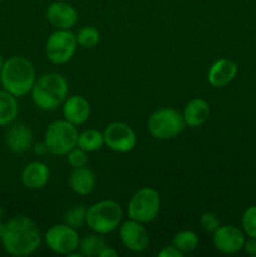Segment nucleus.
<instances>
[{
  "instance_id": "nucleus-16",
  "label": "nucleus",
  "mask_w": 256,
  "mask_h": 257,
  "mask_svg": "<svg viewBox=\"0 0 256 257\" xmlns=\"http://www.w3.org/2000/svg\"><path fill=\"white\" fill-rule=\"evenodd\" d=\"M5 143L12 152H27L33 146L32 130L23 123L13 124L5 133Z\"/></svg>"
},
{
  "instance_id": "nucleus-14",
  "label": "nucleus",
  "mask_w": 256,
  "mask_h": 257,
  "mask_svg": "<svg viewBox=\"0 0 256 257\" xmlns=\"http://www.w3.org/2000/svg\"><path fill=\"white\" fill-rule=\"evenodd\" d=\"M63 117L75 127L83 125L90 117V103L83 95L68 97L63 103Z\"/></svg>"
},
{
  "instance_id": "nucleus-30",
  "label": "nucleus",
  "mask_w": 256,
  "mask_h": 257,
  "mask_svg": "<svg viewBox=\"0 0 256 257\" xmlns=\"http://www.w3.org/2000/svg\"><path fill=\"white\" fill-rule=\"evenodd\" d=\"M242 250L245 251L247 255L256 256V238L248 237V240H245Z\"/></svg>"
},
{
  "instance_id": "nucleus-33",
  "label": "nucleus",
  "mask_w": 256,
  "mask_h": 257,
  "mask_svg": "<svg viewBox=\"0 0 256 257\" xmlns=\"http://www.w3.org/2000/svg\"><path fill=\"white\" fill-rule=\"evenodd\" d=\"M3 228H4V223H2V221H0V236L3 233Z\"/></svg>"
},
{
  "instance_id": "nucleus-24",
  "label": "nucleus",
  "mask_w": 256,
  "mask_h": 257,
  "mask_svg": "<svg viewBox=\"0 0 256 257\" xmlns=\"http://www.w3.org/2000/svg\"><path fill=\"white\" fill-rule=\"evenodd\" d=\"M87 212L88 207L84 205H75L70 210H68L64 215V223L70 227L78 228L87 225Z\"/></svg>"
},
{
  "instance_id": "nucleus-31",
  "label": "nucleus",
  "mask_w": 256,
  "mask_h": 257,
  "mask_svg": "<svg viewBox=\"0 0 256 257\" xmlns=\"http://www.w3.org/2000/svg\"><path fill=\"white\" fill-rule=\"evenodd\" d=\"M118 256H119V253H118L117 250H114V248L110 247V246H105L98 257H118Z\"/></svg>"
},
{
  "instance_id": "nucleus-36",
  "label": "nucleus",
  "mask_w": 256,
  "mask_h": 257,
  "mask_svg": "<svg viewBox=\"0 0 256 257\" xmlns=\"http://www.w3.org/2000/svg\"><path fill=\"white\" fill-rule=\"evenodd\" d=\"M0 2H2V0H0Z\"/></svg>"
},
{
  "instance_id": "nucleus-34",
  "label": "nucleus",
  "mask_w": 256,
  "mask_h": 257,
  "mask_svg": "<svg viewBox=\"0 0 256 257\" xmlns=\"http://www.w3.org/2000/svg\"><path fill=\"white\" fill-rule=\"evenodd\" d=\"M3 215H4V211H3V207H2V206H0V221H2Z\"/></svg>"
},
{
  "instance_id": "nucleus-5",
  "label": "nucleus",
  "mask_w": 256,
  "mask_h": 257,
  "mask_svg": "<svg viewBox=\"0 0 256 257\" xmlns=\"http://www.w3.org/2000/svg\"><path fill=\"white\" fill-rule=\"evenodd\" d=\"M186 124L182 113L175 108H160L150 115L147 130L156 140L167 141L177 137L185 130Z\"/></svg>"
},
{
  "instance_id": "nucleus-13",
  "label": "nucleus",
  "mask_w": 256,
  "mask_h": 257,
  "mask_svg": "<svg viewBox=\"0 0 256 257\" xmlns=\"http://www.w3.org/2000/svg\"><path fill=\"white\" fill-rule=\"evenodd\" d=\"M47 20L55 29H72L78 22V12L64 0H55L47 8Z\"/></svg>"
},
{
  "instance_id": "nucleus-17",
  "label": "nucleus",
  "mask_w": 256,
  "mask_h": 257,
  "mask_svg": "<svg viewBox=\"0 0 256 257\" xmlns=\"http://www.w3.org/2000/svg\"><path fill=\"white\" fill-rule=\"evenodd\" d=\"M211 114L210 104L202 98H193L185 105L182 112L186 127L198 128L205 124Z\"/></svg>"
},
{
  "instance_id": "nucleus-26",
  "label": "nucleus",
  "mask_w": 256,
  "mask_h": 257,
  "mask_svg": "<svg viewBox=\"0 0 256 257\" xmlns=\"http://www.w3.org/2000/svg\"><path fill=\"white\" fill-rule=\"evenodd\" d=\"M241 225L246 236L256 238V206L246 208L241 217Z\"/></svg>"
},
{
  "instance_id": "nucleus-12",
  "label": "nucleus",
  "mask_w": 256,
  "mask_h": 257,
  "mask_svg": "<svg viewBox=\"0 0 256 257\" xmlns=\"http://www.w3.org/2000/svg\"><path fill=\"white\" fill-rule=\"evenodd\" d=\"M119 237L124 247L132 252H143L150 243V236L143 223L131 218L120 223Z\"/></svg>"
},
{
  "instance_id": "nucleus-3",
  "label": "nucleus",
  "mask_w": 256,
  "mask_h": 257,
  "mask_svg": "<svg viewBox=\"0 0 256 257\" xmlns=\"http://www.w3.org/2000/svg\"><path fill=\"white\" fill-rule=\"evenodd\" d=\"M68 80L59 73H47L37 78L32 92L33 103L42 110H54L68 98Z\"/></svg>"
},
{
  "instance_id": "nucleus-1",
  "label": "nucleus",
  "mask_w": 256,
  "mask_h": 257,
  "mask_svg": "<svg viewBox=\"0 0 256 257\" xmlns=\"http://www.w3.org/2000/svg\"><path fill=\"white\" fill-rule=\"evenodd\" d=\"M42 235L34 220L28 216H15L4 223L0 241L5 252L15 257L33 255L42 245Z\"/></svg>"
},
{
  "instance_id": "nucleus-27",
  "label": "nucleus",
  "mask_w": 256,
  "mask_h": 257,
  "mask_svg": "<svg viewBox=\"0 0 256 257\" xmlns=\"http://www.w3.org/2000/svg\"><path fill=\"white\" fill-rule=\"evenodd\" d=\"M88 152H85L84 150L77 147H74L73 150H70L69 152L67 153V161L69 163L70 167L77 168V167H83V166H87L88 162Z\"/></svg>"
},
{
  "instance_id": "nucleus-4",
  "label": "nucleus",
  "mask_w": 256,
  "mask_h": 257,
  "mask_svg": "<svg viewBox=\"0 0 256 257\" xmlns=\"http://www.w3.org/2000/svg\"><path fill=\"white\" fill-rule=\"evenodd\" d=\"M122 206L114 200H103L88 207L87 225L93 232L108 235L122 223Z\"/></svg>"
},
{
  "instance_id": "nucleus-20",
  "label": "nucleus",
  "mask_w": 256,
  "mask_h": 257,
  "mask_svg": "<svg viewBox=\"0 0 256 257\" xmlns=\"http://www.w3.org/2000/svg\"><path fill=\"white\" fill-rule=\"evenodd\" d=\"M19 113L17 98L8 93L7 90H0V127L10 125L15 120Z\"/></svg>"
},
{
  "instance_id": "nucleus-9",
  "label": "nucleus",
  "mask_w": 256,
  "mask_h": 257,
  "mask_svg": "<svg viewBox=\"0 0 256 257\" xmlns=\"http://www.w3.org/2000/svg\"><path fill=\"white\" fill-rule=\"evenodd\" d=\"M44 242L53 252L69 256L79 248L80 238L75 228L63 223L48 228L44 235Z\"/></svg>"
},
{
  "instance_id": "nucleus-32",
  "label": "nucleus",
  "mask_w": 256,
  "mask_h": 257,
  "mask_svg": "<svg viewBox=\"0 0 256 257\" xmlns=\"http://www.w3.org/2000/svg\"><path fill=\"white\" fill-rule=\"evenodd\" d=\"M34 152L35 155L38 156H43L44 153L48 152V148H47V145L44 143V141L40 143H35L34 145Z\"/></svg>"
},
{
  "instance_id": "nucleus-18",
  "label": "nucleus",
  "mask_w": 256,
  "mask_h": 257,
  "mask_svg": "<svg viewBox=\"0 0 256 257\" xmlns=\"http://www.w3.org/2000/svg\"><path fill=\"white\" fill-rule=\"evenodd\" d=\"M49 178V168L40 161L28 163L22 171V182L29 190H40L47 185Z\"/></svg>"
},
{
  "instance_id": "nucleus-22",
  "label": "nucleus",
  "mask_w": 256,
  "mask_h": 257,
  "mask_svg": "<svg viewBox=\"0 0 256 257\" xmlns=\"http://www.w3.org/2000/svg\"><path fill=\"white\" fill-rule=\"evenodd\" d=\"M105 242L102 235L99 233H90L84 236L79 242V251L82 256L85 257H97L105 247Z\"/></svg>"
},
{
  "instance_id": "nucleus-15",
  "label": "nucleus",
  "mask_w": 256,
  "mask_h": 257,
  "mask_svg": "<svg viewBox=\"0 0 256 257\" xmlns=\"http://www.w3.org/2000/svg\"><path fill=\"white\" fill-rule=\"evenodd\" d=\"M237 64L227 58L216 60L210 67L207 73V80L211 87L223 88L230 84L237 75Z\"/></svg>"
},
{
  "instance_id": "nucleus-11",
  "label": "nucleus",
  "mask_w": 256,
  "mask_h": 257,
  "mask_svg": "<svg viewBox=\"0 0 256 257\" xmlns=\"http://www.w3.org/2000/svg\"><path fill=\"white\" fill-rule=\"evenodd\" d=\"M245 232L235 226H220L212 233V242L216 250L226 255L240 252L245 243Z\"/></svg>"
},
{
  "instance_id": "nucleus-35",
  "label": "nucleus",
  "mask_w": 256,
  "mask_h": 257,
  "mask_svg": "<svg viewBox=\"0 0 256 257\" xmlns=\"http://www.w3.org/2000/svg\"><path fill=\"white\" fill-rule=\"evenodd\" d=\"M3 58H2V55H0V70H2V67H3Z\"/></svg>"
},
{
  "instance_id": "nucleus-10",
  "label": "nucleus",
  "mask_w": 256,
  "mask_h": 257,
  "mask_svg": "<svg viewBox=\"0 0 256 257\" xmlns=\"http://www.w3.org/2000/svg\"><path fill=\"white\" fill-rule=\"evenodd\" d=\"M104 143L118 153L131 152L137 145V136L133 128L123 122H113L103 131Z\"/></svg>"
},
{
  "instance_id": "nucleus-25",
  "label": "nucleus",
  "mask_w": 256,
  "mask_h": 257,
  "mask_svg": "<svg viewBox=\"0 0 256 257\" xmlns=\"http://www.w3.org/2000/svg\"><path fill=\"white\" fill-rule=\"evenodd\" d=\"M75 37H77L78 45L83 48H94L100 42L99 30L92 25L83 27Z\"/></svg>"
},
{
  "instance_id": "nucleus-21",
  "label": "nucleus",
  "mask_w": 256,
  "mask_h": 257,
  "mask_svg": "<svg viewBox=\"0 0 256 257\" xmlns=\"http://www.w3.org/2000/svg\"><path fill=\"white\" fill-rule=\"evenodd\" d=\"M104 145V135L99 130L88 128L78 135L77 146L88 153L100 150Z\"/></svg>"
},
{
  "instance_id": "nucleus-23",
  "label": "nucleus",
  "mask_w": 256,
  "mask_h": 257,
  "mask_svg": "<svg viewBox=\"0 0 256 257\" xmlns=\"http://www.w3.org/2000/svg\"><path fill=\"white\" fill-rule=\"evenodd\" d=\"M172 245L183 255L193 252L198 247V236L193 231L182 230L173 236Z\"/></svg>"
},
{
  "instance_id": "nucleus-19",
  "label": "nucleus",
  "mask_w": 256,
  "mask_h": 257,
  "mask_svg": "<svg viewBox=\"0 0 256 257\" xmlns=\"http://www.w3.org/2000/svg\"><path fill=\"white\" fill-rule=\"evenodd\" d=\"M95 175L87 166L73 168L69 175V186L73 192L80 196L92 193L95 188Z\"/></svg>"
},
{
  "instance_id": "nucleus-2",
  "label": "nucleus",
  "mask_w": 256,
  "mask_h": 257,
  "mask_svg": "<svg viewBox=\"0 0 256 257\" xmlns=\"http://www.w3.org/2000/svg\"><path fill=\"white\" fill-rule=\"evenodd\" d=\"M37 82V73L28 58L14 55L3 63L0 70V84L15 98H23L32 92Z\"/></svg>"
},
{
  "instance_id": "nucleus-8",
  "label": "nucleus",
  "mask_w": 256,
  "mask_h": 257,
  "mask_svg": "<svg viewBox=\"0 0 256 257\" xmlns=\"http://www.w3.org/2000/svg\"><path fill=\"white\" fill-rule=\"evenodd\" d=\"M77 47V37L72 30L55 29L45 43V54L50 63L62 65L74 57Z\"/></svg>"
},
{
  "instance_id": "nucleus-7",
  "label": "nucleus",
  "mask_w": 256,
  "mask_h": 257,
  "mask_svg": "<svg viewBox=\"0 0 256 257\" xmlns=\"http://www.w3.org/2000/svg\"><path fill=\"white\" fill-rule=\"evenodd\" d=\"M78 130L68 120H55L48 125L44 135V143L48 152L54 156H65L77 147Z\"/></svg>"
},
{
  "instance_id": "nucleus-6",
  "label": "nucleus",
  "mask_w": 256,
  "mask_h": 257,
  "mask_svg": "<svg viewBox=\"0 0 256 257\" xmlns=\"http://www.w3.org/2000/svg\"><path fill=\"white\" fill-rule=\"evenodd\" d=\"M161 208V196L152 187H142L131 197L128 202V218L141 223H150L158 216Z\"/></svg>"
},
{
  "instance_id": "nucleus-28",
  "label": "nucleus",
  "mask_w": 256,
  "mask_h": 257,
  "mask_svg": "<svg viewBox=\"0 0 256 257\" xmlns=\"http://www.w3.org/2000/svg\"><path fill=\"white\" fill-rule=\"evenodd\" d=\"M200 226L205 232L213 233L221 226L220 218L215 212H205L200 217Z\"/></svg>"
},
{
  "instance_id": "nucleus-29",
  "label": "nucleus",
  "mask_w": 256,
  "mask_h": 257,
  "mask_svg": "<svg viewBox=\"0 0 256 257\" xmlns=\"http://www.w3.org/2000/svg\"><path fill=\"white\" fill-rule=\"evenodd\" d=\"M160 257H183V253L175 247L173 245L166 246L158 252Z\"/></svg>"
}]
</instances>
